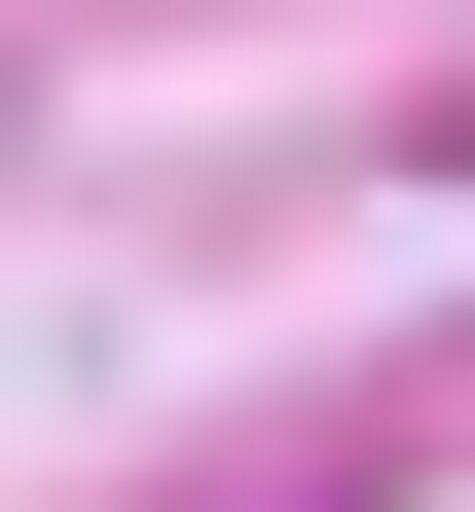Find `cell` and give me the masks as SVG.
I'll return each instance as SVG.
<instances>
[{
    "instance_id": "6da1fadb",
    "label": "cell",
    "mask_w": 475,
    "mask_h": 512,
    "mask_svg": "<svg viewBox=\"0 0 475 512\" xmlns=\"http://www.w3.org/2000/svg\"><path fill=\"white\" fill-rule=\"evenodd\" d=\"M256 512H402V476H366V439H329V476H256Z\"/></svg>"
}]
</instances>
